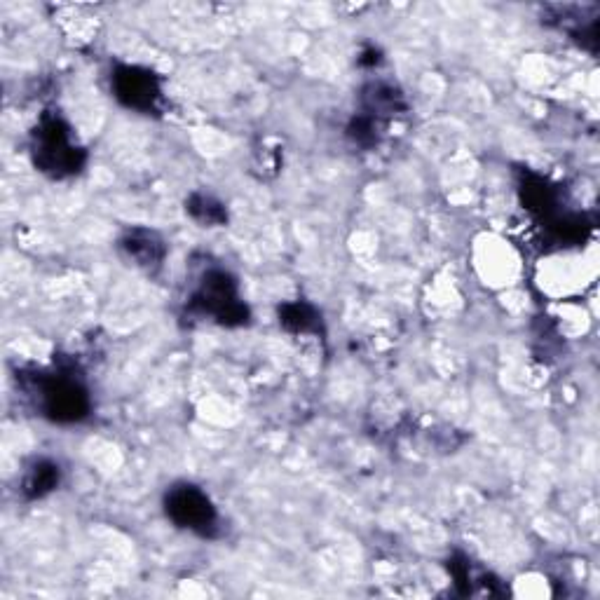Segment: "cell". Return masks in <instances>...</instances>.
<instances>
[{"mask_svg":"<svg viewBox=\"0 0 600 600\" xmlns=\"http://www.w3.org/2000/svg\"><path fill=\"white\" fill-rule=\"evenodd\" d=\"M120 247L139 268L153 270L160 268V263L165 261V242H162L153 230H129V233L122 237Z\"/></svg>","mask_w":600,"mask_h":600,"instance_id":"obj_6","label":"cell"},{"mask_svg":"<svg viewBox=\"0 0 600 600\" xmlns=\"http://www.w3.org/2000/svg\"><path fill=\"white\" fill-rule=\"evenodd\" d=\"M165 511L172 521L183 530L200 537L218 535V511L209 495L193 483H179L169 488L165 497Z\"/></svg>","mask_w":600,"mask_h":600,"instance_id":"obj_4","label":"cell"},{"mask_svg":"<svg viewBox=\"0 0 600 600\" xmlns=\"http://www.w3.org/2000/svg\"><path fill=\"white\" fill-rule=\"evenodd\" d=\"M523 200L528 204V209L533 211H542V214H549L556 204V195L554 188L549 186L547 181L540 179V176H530L523 183Z\"/></svg>","mask_w":600,"mask_h":600,"instance_id":"obj_11","label":"cell"},{"mask_svg":"<svg viewBox=\"0 0 600 600\" xmlns=\"http://www.w3.org/2000/svg\"><path fill=\"white\" fill-rule=\"evenodd\" d=\"M31 153L40 172L54 179L78 174L87 160L85 150L73 139L71 127L57 113H45L40 118L38 127L33 129Z\"/></svg>","mask_w":600,"mask_h":600,"instance_id":"obj_1","label":"cell"},{"mask_svg":"<svg viewBox=\"0 0 600 600\" xmlns=\"http://www.w3.org/2000/svg\"><path fill=\"white\" fill-rule=\"evenodd\" d=\"M61 472L59 465H54L50 460H36L26 469L22 481V493L26 500H40V497L50 495L54 488L59 486Z\"/></svg>","mask_w":600,"mask_h":600,"instance_id":"obj_7","label":"cell"},{"mask_svg":"<svg viewBox=\"0 0 600 600\" xmlns=\"http://www.w3.org/2000/svg\"><path fill=\"white\" fill-rule=\"evenodd\" d=\"M29 390L36 394V404L45 418L54 422H78L90 413V394L68 373L33 375Z\"/></svg>","mask_w":600,"mask_h":600,"instance_id":"obj_2","label":"cell"},{"mask_svg":"<svg viewBox=\"0 0 600 600\" xmlns=\"http://www.w3.org/2000/svg\"><path fill=\"white\" fill-rule=\"evenodd\" d=\"M188 214L195 218V221H200L202 225H223L228 221V214H225V207L218 200H214L211 195H202L195 193L188 197L186 202Z\"/></svg>","mask_w":600,"mask_h":600,"instance_id":"obj_10","label":"cell"},{"mask_svg":"<svg viewBox=\"0 0 600 600\" xmlns=\"http://www.w3.org/2000/svg\"><path fill=\"white\" fill-rule=\"evenodd\" d=\"M190 312L211 317L221 326L247 324L249 310L242 303L237 282L225 270H209L202 277L193 296H190Z\"/></svg>","mask_w":600,"mask_h":600,"instance_id":"obj_3","label":"cell"},{"mask_svg":"<svg viewBox=\"0 0 600 600\" xmlns=\"http://www.w3.org/2000/svg\"><path fill=\"white\" fill-rule=\"evenodd\" d=\"M375 127H378V120L364 113L352 120L350 136L359 143V146H373V143H378V132H375Z\"/></svg>","mask_w":600,"mask_h":600,"instance_id":"obj_12","label":"cell"},{"mask_svg":"<svg viewBox=\"0 0 600 600\" xmlns=\"http://www.w3.org/2000/svg\"><path fill=\"white\" fill-rule=\"evenodd\" d=\"M364 106L366 115H371L375 120H383L404 111V99H401L399 90H394L392 85L373 83L364 90Z\"/></svg>","mask_w":600,"mask_h":600,"instance_id":"obj_8","label":"cell"},{"mask_svg":"<svg viewBox=\"0 0 600 600\" xmlns=\"http://www.w3.org/2000/svg\"><path fill=\"white\" fill-rule=\"evenodd\" d=\"M113 94L122 106L139 113H158L162 106V83L150 68L118 66L111 78Z\"/></svg>","mask_w":600,"mask_h":600,"instance_id":"obj_5","label":"cell"},{"mask_svg":"<svg viewBox=\"0 0 600 600\" xmlns=\"http://www.w3.org/2000/svg\"><path fill=\"white\" fill-rule=\"evenodd\" d=\"M279 324L291 333H319L322 331V315L312 305L296 300V303H284L279 308Z\"/></svg>","mask_w":600,"mask_h":600,"instance_id":"obj_9","label":"cell"}]
</instances>
